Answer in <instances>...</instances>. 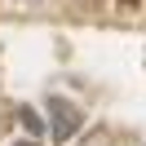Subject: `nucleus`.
Masks as SVG:
<instances>
[{"label": "nucleus", "instance_id": "nucleus-1", "mask_svg": "<svg viewBox=\"0 0 146 146\" xmlns=\"http://www.w3.org/2000/svg\"><path fill=\"white\" fill-rule=\"evenodd\" d=\"M80 124H84V111L75 106V102H66V98H49V128H53L58 142H71V137L80 133Z\"/></svg>", "mask_w": 146, "mask_h": 146}, {"label": "nucleus", "instance_id": "nucleus-2", "mask_svg": "<svg viewBox=\"0 0 146 146\" xmlns=\"http://www.w3.org/2000/svg\"><path fill=\"white\" fill-rule=\"evenodd\" d=\"M22 124H27V128H31V133H40V124H44V119H40V115H36V111H31V106H27V111H22Z\"/></svg>", "mask_w": 146, "mask_h": 146}, {"label": "nucleus", "instance_id": "nucleus-3", "mask_svg": "<svg viewBox=\"0 0 146 146\" xmlns=\"http://www.w3.org/2000/svg\"><path fill=\"white\" fill-rule=\"evenodd\" d=\"M13 146H40V142H13Z\"/></svg>", "mask_w": 146, "mask_h": 146}]
</instances>
